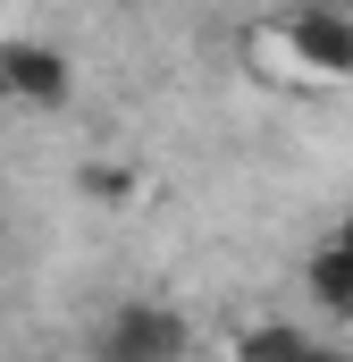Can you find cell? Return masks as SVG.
<instances>
[{"label":"cell","mask_w":353,"mask_h":362,"mask_svg":"<svg viewBox=\"0 0 353 362\" xmlns=\"http://www.w3.org/2000/svg\"><path fill=\"white\" fill-rule=\"evenodd\" d=\"M185 354V320L169 303H118L92 329V362H176Z\"/></svg>","instance_id":"6da1fadb"},{"label":"cell","mask_w":353,"mask_h":362,"mask_svg":"<svg viewBox=\"0 0 353 362\" xmlns=\"http://www.w3.org/2000/svg\"><path fill=\"white\" fill-rule=\"evenodd\" d=\"M0 93L25 101V110H59L76 93V68L59 42H0Z\"/></svg>","instance_id":"7a4b0ae2"},{"label":"cell","mask_w":353,"mask_h":362,"mask_svg":"<svg viewBox=\"0 0 353 362\" xmlns=\"http://www.w3.org/2000/svg\"><path fill=\"white\" fill-rule=\"evenodd\" d=\"M277 34H286V51L311 76H353V17L345 8H294Z\"/></svg>","instance_id":"3957f363"},{"label":"cell","mask_w":353,"mask_h":362,"mask_svg":"<svg viewBox=\"0 0 353 362\" xmlns=\"http://www.w3.org/2000/svg\"><path fill=\"white\" fill-rule=\"evenodd\" d=\"M303 278H311V295H320L328 312H353V253L337 245V236H328V245H311Z\"/></svg>","instance_id":"277c9868"},{"label":"cell","mask_w":353,"mask_h":362,"mask_svg":"<svg viewBox=\"0 0 353 362\" xmlns=\"http://www.w3.org/2000/svg\"><path fill=\"white\" fill-rule=\"evenodd\" d=\"M311 346V329H294V320H253L244 337H236V362H294Z\"/></svg>","instance_id":"5b68a950"},{"label":"cell","mask_w":353,"mask_h":362,"mask_svg":"<svg viewBox=\"0 0 353 362\" xmlns=\"http://www.w3.org/2000/svg\"><path fill=\"white\" fill-rule=\"evenodd\" d=\"M85 194H109V202H118V194H126V177H118V169H85Z\"/></svg>","instance_id":"8992f818"},{"label":"cell","mask_w":353,"mask_h":362,"mask_svg":"<svg viewBox=\"0 0 353 362\" xmlns=\"http://www.w3.org/2000/svg\"><path fill=\"white\" fill-rule=\"evenodd\" d=\"M294 362H345V354H337V346H320V337H311V346H303V354H294Z\"/></svg>","instance_id":"52a82bcc"},{"label":"cell","mask_w":353,"mask_h":362,"mask_svg":"<svg viewBox=\"0 0 353 362\" xmlns=\"http://www.w3.org/2000/svg\"><path fill=\"white\" fill-rule=\"evenodd\" d=\"M337 245H345V253H353V211H345V228H337Z\"/></svg>","instance_id":"ba28073f"}]
</instances>
